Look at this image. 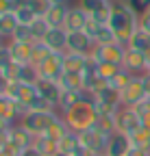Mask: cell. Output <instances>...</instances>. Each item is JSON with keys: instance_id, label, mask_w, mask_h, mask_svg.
Wrapping results in <instances>:
<instances>
[{"instance_id": "45", "label": "cell", "mask_w": 150, "mask_h": 156, "mask_svg": "<svg viewBox=\"0 0 150 156\" xmlns=\"http://www.w3.org/2000/svg\"><path fill=\"white\" fill-rule=\"evenodd\" d=\"M141 126H144L146 130H150V115H148V117H144V119H141Z\"/></svg>"}, {"instance_id": "16", "label": "cell", "mask_w": 150, "mask_h": 156, "mask_svg": "<svg viewBox=\"0 0 150 156\" xmlns=\"http://www.w3.org/2000/svg\"><path fill=\"white\" fill-rule=\"evenodd\" d=\"M7 46H9L11 56H13V61H15L17 65H26V63H31L35 41H15V39H11V41H7Z\"/></svg>"}, {"instance_id": "44", "label": "cell", "mask_w": 150, "mask_h": 156, "mask_svg": "<svg viewBox=\"0 0 150 156\" xmlns=\"http://www.w3.org/2000/svg\"><path fill=\"white\" fill-rule=\"evenodd\" d=\"M141 80H144V89H146V93H148V98H150V72L141 74Z\"/></svg>"}, {"instance_id": "34", "label": "cell", "mask_w": 150, "mask_h": 156, "mask_svg": "<svg viewBox=\"0 0 150 156\" xmlns=\"http://www.w3.org/2000/svg\"><path fill=\"white\" fill-rule=\"evenodd\" d=\"M133 76H135V74H130L128 69H124V67H122V69H120L113 78H111V80H109V87H113L115 91H122V89L130 83V78H133Z\"/></svg>"}, {"instance_id": "2", "label": "cell", "mask_w": 150, "mask_h": 156, "mask_svg": "<svg viewBox=\"0 0 150 156\" xmlns=\"http://www.w3.org/2000/svg\"><path fill=\"white\" fill-rule=\"evenodd\" d=\"M61 115L72 132H85V130L93 128L98 122V111L91 100H81L79 104H74L70 111H65Z\"/></svg>"}, {"instance_id": "7", "label": "cell", "mask_w": 150, "mask_h": 156, "mask_svg": "<svg viewBox=\"0 0 150 156\" xmlns=\"http://www.w3.org/2000/svg\"><path fill=\"white\" fill-rule=\"evenodd\" d=\"M7 95L11 98V100H15L17 104H22V106L28 111L31 102L39 95V91H37V85H33V83H17V80H11Z\"/></svg>"}, {"instance_id": "39", "label": "cell", "mask_w": 150, "mask_h": 156, "mask_svg": "<svg viewBox=\"0 0 150 156\" xmlns=\"http://www.w3.org/2000/svg\"><path fill=\"white\" fill-rule=\"evenodd\" d=\"M128 5L135 9V13H137V15H141V13L150 11V0H128Z\"/></svg>"}, {"instance_id": "32", "label": "cell", "mask_w": 150, "mask_h": 156, "mask_svg": "<svg viewBox=\"0 0 150 156\" xmlns=\"http://www.w3.org/2000/svg\"><path fill=\"white\" fill-rule=\"evenodd\" d=\"M130 143H133V147L150 150V130H146L144 126L139 130H135L133 134H130Z\"/></svg>"}, {"instance_id": "6", "label": "cell", "mask_w": 150, "mask_h": 156, "mask_svg": "<svg viewBox=\"0 0 150 156\" xmlns=\"http://www.w3.org/2000/svg\"><path fill=\"white\" fill-rule=\"evenodd\" d=\"M124 54H126V46L120 44V41H113V44H107V46H96V50H93L89 56H93L98 63H115V65H122Z\"/></svg>"}, {"instance_id": "40", "label": "cell", "mask_w": 150, "mask_h": 156, "mask_svg": "<svg viewBox=\"0 0 150 156\" xmlns=\"http://www.w3.org/2000/svg\"><path fill=\"white\" fill-rule=\"evenodd\" d=\"M133 108H135V113L141 117V119H144V117H148V115H150V98L141 100V102H139V104H135Z\"/></svg>"}, {"instance_id": "17", "label": "cell", "mask_w": 150, "mask_h": 156, "mask_svg": "<svg viewBox=\"0 0 150 156\" xmlns=\"http://www.w3.org/2000/svg\"><path fill=\"white\" fill-rule=\"evenodd\" d=\"M44 44L52 52H65L68 50V30L65 28H50L44 37Z\"/></svg>"}, {"instance_id": "21", "label": "cell", "mask_w": 150, "mask_h": 156, "mask_svg": "<svg viewBox=\"0 0 150 156\" xmlns=\"http://www.w3.org/2000/svg\"><path fill=\"white\" fill-rule=\"evenodd\" d=\"M59 85H61L63 89L83 91V89H85V74H81V72H63Z\"/></svg>"}, {"instance_id": "13", "label": "cell", "mask_w": 150, "mask_h": 156, "mask_svg": "<svg viewBox=\"0 0 150 156\" xmlns=\"http://www.w3.org/2000/svg\"><path fill=\"white\" fill-rule=\"evenodd\" d=\"M87 22H89V15H87V13L81 9V5L76 2V5H70V9H68V17H65V24H63V28H65L68 33L85 30Z\"/></svg>"}, {"instance_id": "47", "label": "cell", "mask_w": 150, "mask_h": 156, "mask_svg": "<svg viewBox=\"0 0 150 156\" xmlns=\"http://www.w3.org/2000/svg\"><path fill=\"white\" fill-rule=\"evenodd\" d=\"M54 156H70V154H65V152H57Z\"/></svg>"}, {"instance_id": "48", "label": "cell", "mask_w": 150, "mask_h": 156, "mask_svg": "<svg viewBox=\"0 0 150 156\" xmlns=\"http://www.w3.org/2000/svg\"><path fill=\"white\" fill-rule=\"evenodd\" d=\"M5 44H7V41H5V39H2V37H0V48H2Z\"/></svg>"}, {"instance_id": "1", "label": "cell", "mask_w": 150, "mask_h": 156, "mask_svg": "<svg viewBox=\"0 0 150 156\" xmlns=\"http://www.w3.org/2000/svg\"><path fill=\"white\" fill-rule=\"evenodd\" d=\"M109 26L115 33L118 41L128 46L133 33L139 28V15L128 5V0H113V11H111V17H109Z\"/></svg>"}, {"instance_id": "18", "label": "cell", "mask_w": 150, "mask_h": 156, "mask_svg": "<svg viewBox=\"0 0 150 156\" xmlns=\"http://www.w3.org/2000/svg\"><path fill=\"white\" fill-rule=\"evenodd\" d=\"M68 9H70V5H68V2L52 5V7L48 9V13H46L44 17H46V22L50 24V28H63L65 17H68Z\"/></svg>"}, {"instance_id": "28", "label": "cell", "mask_w": 150, "mask_h": 156, "mask_svg": "<svg viewBox=\"0 0 150 156\" xmlns=\"http://www.w3.org/2000/svg\"><path fill=\"white\" fill-rule=\"evenodd\" d=\"M113 41H118V39H115V33L111 30V26L109 24H100L96 35H93V44L96 46H107V44H113Z\"/></svg>"}, {"instance_id": "50", "label": "cell", "mask_w": 150, "mask_h": 156, "mask_svg": "<svg viewBox=\"0 0 150 156\" xmlns=\"http://www.w3.org/2000/svg\"><path fill=\"white\" fill-rule=\"evenodd\" d=\"M0 2H2V0H0Z\"/></svg>"}, {"instance_id": "33", "label": "cell", "mask_w": 150, "mask_h": 156, "mask_svg": "<svg viewBox=\"0 0 150 156\" xmlns=\"http://www.w3.org/2000/svg\"><path fill=\"white\" fill-rule=\"evenodd\" d=\"M48 30H50V24L46 22V17H37L31 24V33H33L35 41H44V37L48 35Z\"/></svg>"}, {"instance_id": "26", "label": "cell", "mask_w": 150, "mask_h": 156, "mask_svg": "<svg viewBox=\"0 0 150 156\" xmlns=\"http://www.w3.org/2000/svg\"><path fill=\"white\" fill-rule=\"evenodd\" d=\"M96 128L102 130L104 134H113L118 132V126H115V113H98V122H96Z\"/></svg>"}, {"instance_id": "43", "label": "cell", "mask_w": 150, "mask_h": 156, "mask_svg": "<svg viewBox=\"0 0 150 156\" xmlns=\"http://www.w3.org/2000/svg\"><path fill=\"white\" fill-rule=\"evenodd\" d=\"M17 156H42V154L35 150V145H28V147H24L20 154H17Z\"/></svg>"}, {"instance_id": "41", "label": "cell", "mask_w": 150, "mask_h": 156, "mask_svg": "<svg viewBox=\"0 0 150 156\" xmlns=\"http://www.w3.org/2000/svg\"><path fill=\"white\" fill-rule=\"evenodd\" d=\"M139 28L150 35V11H146V13L139 15Z\"/></svg>"}, {"instance_id": "25", "label": "cell", "mask_w": 150, "mask_h": 156, "mask_svg": "<svg viewBox=\"0 0 150 156\" xmlns=\"http://www.w3.org/2000/svg\"><path fill=\"white\" fill-rule=\"evenodd\" d=\"M68 132H70V128H68V124L63 119V115H59L57 119L50 124V128L46 130V136H50V139H54V141H61Z\"/></svg>"}, {"instance_id": "8", "label": "cell", "mask_w": 150, "mask_h": 156, "mask_svg": "<svg viewBox=\"0 0 150 156\" xmlns=\"http://www.w3.org/2000/svg\"><path fill=\"white\" fill-rule=\"evenodd\" d=\"M115 126H118V132H124L130 136L135 130L141 128V117L135 113L133 106H120L115 111Z\"/></svg>"}, {"instance_id": "29", "label": "cell", "mask_w": 150, "mask_h": 156, "mask_svg": "<svg viewBox=\"0 0 150 156\" xmlns=\"http://www.w3.org/2000/svg\"><path fill=\"white\" fill-rule=\"evenodd\" d=\"M52 54V50L44 44V41H35V46H33V56H31V65H42L46 58Z\"/></svg>"}, {"instance_id": "23", "label": "cell", "mask_w": 150, "mask_h": 156, "mask_svg": "<svg viewBox=\"0 0 150 156\" xmlns=\"http://www.w3.org/2000/svg\"><path fill=\"white\" fill-rule=\"evenodd\" d=\"M81 100H85V89H83V91L63 89V93H61V102H59V113H65V111H70L74 104H79Z\"/></svg>"}, {"instance_id": "42", "label": "cell", "mask_w": 150, "mask_h": 156, "mask_svg": "<svg viewBox=\"0 0 150 156\" xmlns=\"http://www.w3.org/2000/svg\"><path fill=\"white\" fill-rule=\"evenodd\" d=\"M126 156H150V150H141V147H130V152Z\"/></svg>"}, {"instance_id": "30", "label": "cell", "mask_w": 150, "mask_h": 156, "mask_svg": "<svg viewBox=\"0 0 150 156\" xmlns=\"http://www.w3.org/2000/svg\"><path fill=\"white\" fill-rule=\"evenodd\" d=\"M13 13H15V17H17V22L24 24V26H31L35 20L39 17V15H37V13L31 9V5H28V2H26V5H22V7H17Z\"/></svg>"}, {"instance_id": "11", "label": "cell", "mask_w": 150, "mask_h": 156, "mask_svg": "<svg viewBox=\"0 0 150 156\" xmlns=\"http://www.w3.org/2000/svg\"><path fill=\"white\" fill-rule=\"evenodd\" d=\"M96 50L93 39L85 33V30H76V33H68V50L65 52H76V54H91Z\"/></svg>"}, {"instance_id": "3", "label": "cell", "mask_w": 150, "mask_h": 156, "mask_svg": "<svg viewBox=\"0 0 150 156\" xmlns=\"http://www.w3.org/2000/svg\"><path fill=\"white\" fill-rule=\"evenodd\" d=\"M59 115H61L59 111H26L24 117L17 124H22L33 136H39V134H46L50 124L57 119Z\"/></svg>"}, {"instance_id": "14", "label": "cell", "mask_w": 150, "mask_h": 156, "mask_svg": "<svg viewBox=\"0 0 150 156\" xmlns=\"http://www.w3.org/2000/svg\"><path fill=\"white\" fill-rule=\"evenodd\" d=\"M37 91H39V95L44 98V100H48L54 108L59 111V102H61L63 87H61L57 80H44V78H39V80H37Z\"/></svg>"}, {"instance_id": "31", "label": "cell", "mask_w": 150, "mask_h": 156, "mask_svg": "<svg viewBox=\"0 0 150 156\" xmlns=\"http://www.w3.org/2000/svg\"><path fill=\"white\" fill-rule=\"evenodd\" d=\"M81 145V139H79V132H68L63 139L59 141V152H65V154H72L74 150H76Z\"/></svg>"}, {"instance_id": "36", "label": "cell", "mask_w": 150, "mask_h": 156, "mask_svg": "<svg viewBox=\"0 0 150 156\" xmlns=\"http://www.w3.org/2000/svg\"><path fill=\"white\" fill-rule=\"evenodd\" d=\"M11 39H15V41H35L33 33H31V26H24V24H20L15 28V33H13ZM11 39H9V41H11Z\"/></svg>"}, {"instance_id": "10", "label": "cell", "mask_w": 150, "mask_h": 156, "mask_svg": "<svg viewBox=\"0 0 150 156\" xmlns=\"http://www.w3.org/2000/svg\"><path fill=\"white\" fill-rule=\"evenodd\" d=\"M37 69H39V78L59 83L63 72H65V67H63V52H52L42 65H37Z\"/></svg>"}, {"instance_id": "22", "label": "cell", "mask_w": 150, "mask_h": 156, "mask_svg": "<svg viewBox=\"0 0 150 156\" xmlns=\"http://www.w3.org/2000/svg\"><path fill=\"white\" fill-rule=\"evenodd\" d=\"M33 145H35V150L39 152L42 156H54V154L59 152V141L50 139V136H46V134H39V136H35Z\"/></svg>"}, {"instance_id": "49", "label": "cell", "mask_w": 150, "mask_h": 156, "mask_svg": "<svg viewBox=\"0 0 150 156\" xmlns=\"http://www.w3.org/2000/svg\"><path fill=\"white\" fill-rule=\"evenodd\" d=\"M148 72H150V63H148Z\"/></svg>"}, {"instance_id": "24", "label": "cell", "mask_w": 150, "mask_h": 156, "mask_svg": "<svg viewBox=\"0 0 150 156\" xmlns=\"http://www.w3.org/2000/svg\"><path fill=\"white\" fill-rule=\"evenodd\" d=\"M15 80H17V83H33V85H37V80H39V69H37L35 65H31V63L17 65Z\"/></svg>"}, {"instance_id": "4", "label": "cell", "mask_w": 150, "mask_h": 156, "mask_svg": "<svg viewBox=\"0 0 150 156\" xmlns=\"http://www.w3.org/2000/svg\"><path fill=\"white\" fill-rule=\"evenodd\" d=\"M81 9L100 24H109L111 11H113V0H79Z\"/></svg>"}, {"instance_id": "38", "label": "cell", "mask_w": 150, "mask_h": 156, "mask_svg": "<svg viewBox=\"0 0 150 156\" xmlns=\"http://www.w3.org/2000/svg\"><path fill=\"white\" fill-rule=\"evenodd\" d=\"M13 63H15V61H13V56H11V50H9V46L5 44L2 48H0V72L9 69Z\"/></svg>"}, {"instance_id": "37", "label": "cell", "mask_w": 150, "mask_h": 156, "mask_svg": "<svg viewBox=\"0 0 150 156\" xmlns=\"http://www.w3.org/2000/svg\"><path fill=\"white\" fill-rule=\"evenodd\" d=\"M28 5H31V9L39 15V17H44V15L48 13V9L52 7L50 0H28Z\"/></svg>"}, {"instance_id": "46", "label": "cell", "mask_w": 150, "mask_h": 156, "mask_svg": "<svg viewBox=\"0 0 150 156\" xmlns=\"http://www.w3.org/2000/svg\"><path fill=\"white\" fill-rule=\"evenodd\" d=\"M52 5H61V2H68V0H50Z\"/></svg>"}, {"instance_id": "19", "label": "cell", "mask_w": 150, "mask_h": 156, "mask_svg": "<svg viewBox=\"0 0 150 156\" xmlns=\"http://www.w3.org/2000/svg\"><path fill=\"white\" fill-rule=\"evenodd\" d=\"M89 63V56L87 54H76V52H63V67L65 72H85Z\"/></svg>"}, {"instance_id": "9", "label": "cell", "mask_w": 150, "mask_h": 156, "mask_svg": "<svg viewBox=\"0 0 150 156\" xmlns=\"http://www.w3.org/2000/svg\"><path fill=\"white\" fill-rule=\"evenodd\" d=\"M148 93L144 89V80H141V76H133L130 78V83L120 91V102L122 106H135L139 104L141 100H146Z\"/></svg>"}, {"instance_id": "27", "label": "cell", "mask_w": 150, "mask_h": 156, "mask_svg": "<svg viewBox=\"0 0 150 156\" xmlns=\"http://www.w3.org/2000/svg\"><path fill=\"white\" fill-rule=\"evenodd\" d=\"M126 48H135V50H141V52H148L150 50V35L141 28H137L133 33V37H130V41Z\"/></svg>"}, {"instance_id": "12", "label": "cell", "mask_w": 150, "mask_h": 156, "mask_svg": "<svg viewBox=\"0 0 150 156\" xmlns=\"http://www.w3.org/2000/svg\"><path fill=\"white\" fill-rule=\"evenodd\" d=\"M122 67H124V69H128L130 74H135V76L146 74V72H148V58H146V52L135 50V48H126V54H124Z\"/></svg>"}, {"instance_id": "35", "label": "cell", "mask_w": 150, "mask_h": 156, "mask_svg": "<svg viewBox=\"0 0 150 156\" xmlns=\"http://www.w3.org/2000/svg\"><path fill=\"white\" fill-rule=\"evenodd\" d=\"M120 69H122V65H115V63H98V76L104 78L107 83H109Z\"/></svg>"}, {"instance_id": "5", "label": "cell", "mask_w": 150, "mask_h": 156, "mask_svg": "<svg viewBox=\"0 0 150 156\" xmlns=\"http://www.w3.org/2000/svg\"><path fill=\"white\" fill-rule=\"evenodd\" d=\"M79 139H81V145H85L91 154H96V156H102L107 152V145H109V134H104L96 126L85 130V132H79Z\"/></svg>"}, {"instance_id": "20", "label": "cell", "mask_w": 150, "mask_h": 156, "mask_svg": "<svg viewBox=\"0 0 150 156\" xmlns=\"http://www.w3.org/2000/svg\"><path fill=\"white\" fill-rule=\"evenodd\" d=\"M17 26H20V22H17V17H15L13 11L0 15V37H2L5 41H9V39L13 37V33H15Z\"/></svg>"}, {"instance_id": "15", "label": "cell", "mask_w": 150, "mask_h": 156, "mask_svg": "<svg viewBox=\"0 0 150 156\" xmlns=\"http://www.w3.org/2000/svg\"><path fill=\"white\" fill-rule=\"evenodd\" d=\"M133 147L130 143V136L124 134V132H113L109 136V145H107V152L102 156H126Z\"/></svg>"}]
</instances>
